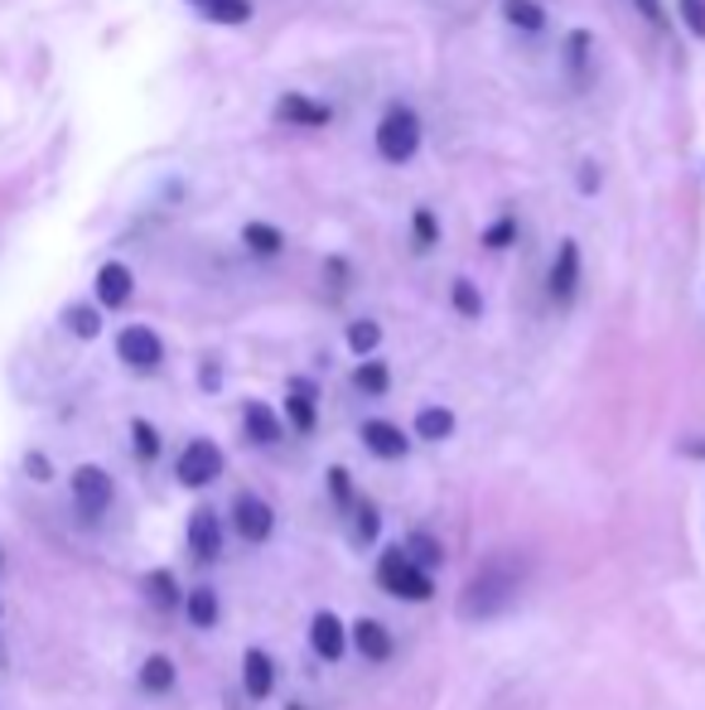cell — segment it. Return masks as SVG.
I'll return each mask as SVG.
<instances>
[{"label": "cell", "instance_id": "obj_39", "mask_svg": "<svg viewBox=\"0 0 705 710\" xmlns=\"http://www.w3.org/2000/svg\"><path fill=\"white\" fill-rule=\"evenodd\" d=\"M0 561H5V556H0Z\"/></svg>", "mask_w": 705, "mask_h": 710}, {"label": "cell", "instance_id": "obj_33", "mask_svg": "<svg viewBox=\"0 0 705 710\" xmlns=\"http://www.w3.org/2000/svg\"><path fill=\"white\" fill-rule=\"evenodd\" d=\"M513 237H517V218H497V223L483 232V242H489V247H507Z\"/></svg>", "mask_w": 705, "mask_h": 710}, {"label": "cell", "instance_id": "obj_18", "mask_svg": "<svg viewBox=\"0 0 705 710\" xmlns=\"http://www.w3.org/2000/svg\"><path fill=\"white\" fill-rule=\"evenodd\" d=\"M169 687H175V663H169L165 653L145 657V663H141V691H150V696H165Z\"/></svg>", "mask_w": 705, "mask_h": 710}, {"label": "cell", "instance_id": "obj_24", "mask_svg": "<svg viewBox=\"0 0 705 710\" xmlns=\"http://www.w3.org/2000/svg\"><path fill=\"white\" fill-rule=\"evenodd\" d=\"M242 242H247V247L257 252V256H276V252L286 247V237L271 223H247V228H242Z\"/></svg>", "mask_w": 705, "mask_h": 710}, {"label": "cell", "instance_id": "obj_6", "mask_svg": "<svg viewBox=\"0 0 705 710\" xmlns=\"http://www.w3.org/2000/svg\"><path fill=\"white\" fill-rule=\"evenodd\" d=\"M116 353H121V363H126V367L150 373V367H160L165 344H160V334H155V329L131 324V329H121V334H116Z\"/></svg>", "mask_w": 705, "mask_h": 710}, {"label": "cell", "instance_id": "obj_15", "mask_svg": "<svg viewBox=\"0 0 705 710\" xmlns=\"http://www.w3.org/2000/svg\"><path fill=\"white\" fill-rule=\"evenodd\" d=\"M131 290H136V280L121 262H107L102 271H97V300L107 304V310H121V304L131 300Z\"/></svg>", "mask_w": 705, "mask_h": 710}, {"label": "cell", "instance_id": "obj_4", "mask_svg": "<svg viewBox=\"0 0 705 710\" xmlns=\"http://www.w3.org/2000/svg\"><path fill=\"white\" fill-rule=\"evenodd\" d=\"M112 498H116V484L102 464H78V469H72V503H78V512L102 518V512L112 508Z\"/></svg>", "mask_w": 705, "mask_h": 710}, {"label": "cell", "instance_id": "obj_20", "mask_svg": "<svg viewBox=\"0 0 705 710\" xmlns=\"http://www.w3.org/2000/svg\"><path fill=\"white\" fill-rule=\"evenodd\" d=\"M401 551H406V561H411V566H421V570H435L445 561V546L435 542L430 532H411V542Z\"/></svg>", "mask_w": 705, "mask_h": 710}, {"label": "cell", "instance_id": "obj_26", "mask_svg": "<svg viewBox=\"0 0 705 710\" xmlns=\"http://www.w3.org/2000/svg\"><path fill=\"white\" fill-rule=\"evenodd\" d=\"M64 320H68V329H72L78 339H97V334H102V314H97L92 304H72Z\"/></svg>", "mask_w": 705, "mask_h": 710}, {"label": "cell", "instance_id": "obj_14", "mask_svg": "<svg viewBox=\"0 0 705 710\" xmlns=\"http://www.w3.org/2000/svg\"><path fill=\"white\" fill-rule=\"evenodd\" d=\"M276 117L281 121H295V126H329V107L314 102V97H300V92H286L281 102H276Z\"/></svg>", "mask_w": 705, "mask_h": 710}, {"label": "cell", "instance_id": "obj_12", "mask_svg": "<svg viewBox=\"0 0 705 710\" xmlns=\"http://www.w3.org/2000/svg\"><path fill=\"white\" fill-rule=\"evenodd\" d=\"M362 445H368L377 459H406L411 440L401 435V425H392V421H368L362 425Z\"/></svg>", "mask_w": 705, "mask_h": 710}, {"label": "cell", "instance_id": "obj_31", "mask_svg": "<svg viewBox=\"0 0 705 710\" xmlns=\"http://www.w3.org/2000/svg\"><path fill=\"white\" fill-rule=\"evenodd\" d=\"M449 296H455V310L465 314V320H479V314H483V296L469 286V280H455V290H449Z\"/></svg>", "mask_w": 705, "mask_h": 710}, {"label": "cell", "instance_id": "obj_35", "mask_svg": "<svg viewBox=\"0 0 705 710\" xmlns=\"http://www.w3.org/2000/svg\"><path fill=\"white\" fill-rule=\"evenodd\" d=\"M24 474H30L34 484H48V479H54V469H48L44 455H24Z\"/></svg>", "mask_w": 705, "mask_h": 710}, {"label": "cell", "instance_id": "obj_36", "mask_svg": "<svg viewBox=\"0 0 705 710\" xmlns=\"http://www.w3.org/2000/svg\"><path fill=\"white\" fill-rule=\"evenodd\" d=\"M435 232H440V228H435V213H425V208H421V213H416V242H421V247H430Z\"/></svg>", "mask_w": 705, "mask_h": 710}, {"label": "cell", "instance_id": "obj_17", "mask_svg": "<svg viewBox=\"0 0 705 710\" xmlns=\"http://www.w3.org/2000/svg\"><path fill=\"white\" fill-rule=\"evenodd\" d=\"M184 614L193 629H213L217 623V590H209V585H193V590L184 595Z\"/></svg>", "mask_w": 705, "mask_h": 710}, {"label": "cell", "instance_id": "obj_32", "mask_svg": "<svg viewBox=\"0 0 705 710\" xmlns=\"http://www.w3.org/2000/svg\"><path fill=\"white\" fill-rule=\"evenodd\" d=\"M676 10H682L686 30H691V34H701V40H705V0H676Z\"/></svg>", "mask_w": 705, "mask_h": 710}, {"label": "cell", "instance_id": "obj_23", "mask_svg": "<svg viewBox=\"0 0 705 710\" xmlns=\"http://www.w3.org/2000/svg\"><path fill=\"white\" fill-rule=\"evenodd\" d=\"M416 435L421 440H449V435H455V411H445V407L416 411Z\"/></svg>", "mask_w": 705, "mask_h": 710}, {"label": "cell", "instance_id": "obj_29", "mask_svg": "<svg viewBox=\"0 0 705 710\" xmlns=\"http://www.w3.org/2000/svg\"><path fill=\"white\" fill-rule=\"evenodd\" d=\"M131 440H136V455H141L145 464L160 455V431H155L150 421H131Z\"/></svg>", "mask_w": 705, "mask_h": 710}, {"label": "cell", "instance_id": "obj_16", "mask_svg": "<svg viewBox=\"0 0 705 710\" xmlns=\"http://www.w3.org/2000/svg\"><path fill=\"white\" fill-rule=\"evenodd\" d=\"M242 425H247V435L257 440V445H276V440H281V415L266 407V401H247Z\"/></svg>", "mask_w": 705, "mask_h": 710}, {"label": "cell", "instance_id": "obj_3", "mask_svg": "<svg viewBox=\"0 0 705 710\" xmlns=\"http://www.w3.org/2000/svg\"><path fill=\"white\" fill-rule=\"evenodd\" d=\"M377 151H382V160L392 165H406L411 155L421 151V117L411 112V107H387L382 121H377Z\"/></svg>", "mask_w": 705, "mask_h": 710}, {"label": "cell", "instance_id": "obj_10", "mask_svg": "<svg viewBox=\"0 0 705 710\" xmlns=\"http://www.w3.org/2000/svg\"><path fill=\"white\" fill-rule=\"evenodd\" d=\"M348 639L352 647H358L368 663H387V657L396 653V643H392V633H387V623H377V619H358L348 629Z\"/></svg>", "mask_w": 705, "mask_h": 710}, {"label": "cell", "instance_id": "obj_25", "mask_svg": "<svg viewBox=\"0 0 705 710\" xmlns=\"http://www.w3.org/2000/svg\"><path fill=\"white\" fill-rule=\"evenodd\" d=\"M203 15H209L213 24H247L251 0H203Z\"/></svg>", "mask_w": 705, "mask_h": 710}, {"label": "cell", "instance_id": "obj_9", "mask_svg": "<svg viewBox=\"0 0 705 710\" xmlns=\"http://www.w3.org/2000/svg\"><path fill=\"white\" fill-rule=\"evenodd\" d=\"M189 551L199 561H213L217 551H223V522H217L213 508H193V518H189Z\"/></svg>", "mask_w": 705, "mask_h": 710}, {"label": "cell", "instance_id": "obj_19", "mask_svg": "<svg viewBox=\"0 0 705 710\" xmlns=\"http://www.w3.org/2000/svg\"><path fill=\"white\" fill-rule=\"evenodd\" d=\"M286 415H290V425L295 431H314V391H310V382H295L290 387V397H286Z\"/></svg>", "mask_w": 705, "mask_h": 710}, {"label": "cell", "instance_id": "obj_7", "mask_svg": "<svg viewBox=\"0 0 705 710\" xmlns=\"http://www.w3.org/2000/svg\"><path fill=\"white\" fill-rule=\"evenodd\" d=\"M233 528H237L242 542L261 546L266 536L276 532V512H271V503H266V498H257V493H237V503H233Z\"/></svg>", "mask_w": 705, "mask_h": 710}, {"label": "cell", "instance_id": "obj_8", "mask_svg": "<svg viewBox=\"0 0 705 710\" xmlns=\"http://www.w3.org/2000/svg\"><path fill=\"white\" fill-rule=\"evenodd\" d=\"M575 286H580V247L566 237L561 247H556V262H551V276H546V290H551L556 304H570V300H575Z\"/></svg>", "mask_w": 705, "mask_h": 710}, {"label": "cell", "instance_id": "obj_28", "mask_svg": "<svg viewBox=\"0 0 705 710\" xmlns=\"http://www.w3.org/2000/svg\"><path fill=\"white\" fill-rule=\"evenodd\" d=\"M377 344H382V329H377L372 320H358V324H348V348L358 353V358H362V353H372Z\"/></svg>", "mask_w": 705, "mask_h": 710}, {"label": "cell", "instance_id": "obj_13", "mask_svg": "<svg viewBox=\"0 0 705 710\" xmlns=\"http://www.w3.org/2000/svg\"><path fill=\"white\" fill-rule=\"evenodd\" d=\"M242 687H247L251 701H266V696L276 691V663L261 653V647H251V653L242 657Z\"/></svg>", "mask_w": 705, "mask_h": 710}, {"label": "cell", "instance_id": "obj_2", "mask_svg": "<svg viewBox=\"0 0 705 710\" xmlns=\"http://www.w3.org/2000/svg\"><path fill=\"white\" fill-rule=\"evenodd\" d=\"M377 585H382L387 595H396V599H411V604H425V599H430V590H435L430 570L411 566L401 546H387L382 551V561H377Z\"/></svg>", "mask_w": 705, "mask_h": 710}, {"label": "cell", "instance_id": "obj_37", "mask_svg": "<svg viewBox=\"0 0 705 710\" xmlns=\"http://www.w3.org/2000/svg\"><path fill=\"white\" fill-rule=\"evenodd\" d=\"M638 5H642V15H648V20H662V10H658V0H638Z\"/></svg>", "mask_w": 705, "mask_h": 710}, {"label": "cell", "instance_id": "obj_5", "mask_svg": "<svg viewBox=\"0 0 705 710\" xmlns=\"http://www.w3.org/2000/svg\"><path fill=\"white\" fill-rule=\"evenodd\" d=\"M175 474L184 488H209L217 474H223V450H217L213 440H189L175 459Z\"/></svg>", "mask_w": 705, "mask_h": 710}, {"label": "cell", "instance_id": "obj_22", "mask_svg": "<svg viewBox=\"0 0 705 710\" xmlns=\"http://www.w3.org/2000/svg\"><path fill=\"white\" fill-rule=\"evenodd\" d=\"M145 595H150V604L155 609H175L179 604V580H175V570H150L145 575Z\"/></svg>", "mask_w": 705, "mask_h": 710}, {"label": "cell", "instance_id": "obj_21", "mask_svg": "<svg viewBox=\"0 0 705 710\" xmlns=\"http://www.w3.org/2000/svg\"><path fill=\"white\" fill-rule=\"evenodd\" d=\"M503 20L517 24V30H527V34L546 30V10L537 5V0H503Z\"/></svg>", "mask_w": 705, "mask_h": 710}, {"label": "cell", "instance_id": "obj_34", "mask_svg": "<svg viewBox=\"0 0 705 710\" xmlns=\"http://www.w3.org/2000/svg\"><path fill=\"white\" fill-rule=\"evenodd\" d=\"M329 488H334V503L352 508V484H348V469H329Z\"/></svg>", "mask_w": 705, "mask_h": 710}, {"label": "cell", "instance_id": "obj_1", "mask_svg": "<svg viewBox=\"0 0 705 710\" xmlns=\"http://www.w3.org/2000/svg\"><path fill=\"white\" fill-rule=\"evenodd\" d=\"M517 585H522L517 561L513 556H489L479 570L469 575L465 590H459V619H465V623L497 619L517 599Z\"/></svg>", "mask_w": 705, "mask_h": 710}, {"label": "cell", "instance_id": "obj_11", "mask_svg": "<svg viewBox=\"0 0 705 710\" xmlns=\"http://www.w3.org/2000/svg\"><path fill=\"white\" fill-rule=\"evenodd\" d=\"M310 643H314V653H320L324 663H338L344 647H348V629L329 614V609H324V614H314V623H310Z\"/></svg>", "mask_w": 705, "mask_h": 710}, {"label": "cell", "instance_id": "obj_27", "mask_svg": "<svg viewBox=\"0 0 705 710\" xmlns=\"http://www.w3.org/2000/svg\"><path fill=\"white\" fill-rule=\"evenodd\" d=\"M387 382H392V373H387L382 363H362L358 373H352V387H358V391H368V397H382Z\"/></svg>", "mask_w": 705, "mask_h": 710}, {"label": "cell", "instance_id": "obj_38", "mask_svg": "<svg viewBox=\"0 0 705 710\" xmlns=\"http://www.w3.org/2000/svg\"><path fill=\"white\" fill-rule=\"evenodd\" d=\"M199 5H203V0H199Z\"/></svg>", "mask_w": 705, "mask_h": 710}, {"label": "cell", "instance_id": "obj_30", "mask_svg": "<svg viewBox=\"0 0 705 710\" xmlns=\"http://www.w3.org/2000/svg\"><path fill=\"white\" fill-rule=\"evenodd\" d=\"M377 528H382L377 508L372 503H352V536H358V542H377Z\"/></svg>", "mask_w": 705, "mask_h": 710}]
</instances>
